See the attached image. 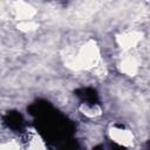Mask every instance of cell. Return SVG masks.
Wrapping results in <instances>:
<instances>
[{
    "mask_svg": "<svg viewBox=\"0 0 150 150\" xmlns=\"http://www.w3.org/2000/svg\"><path fill=\"white\" fill-rule=\"evenodd\" d=\"M101 55L98 46L95 41L88 40L67 55L66 63L76 70H88L98 67Z\"/></svg>",
    "mask_w": 150,
    "mask_h": 150,
    "instance_id": "1",
    "label": "cell"
},
{
    "mask_svg": "<svg viewBox=\"0 0 150 150\" xmlns=\"http://www.w3.org/2000/svg\"><path fill=\"white\" fill-rule=\"evenodd\" d=\"M109 138L120 146L123 148H131L135 144V134L132 130L124 124L114 123L108 129Z\"/></svg>",
    "mask_w": 150,
    "mask_h": 150,
    "instance_id": "2",
    "label": "cell"
},
{
    "mask_svg": "<svg viewBox=\"0 0 150 150\" xmlns=\"http://www.w3.org/2000/svg\"><path fill=\"white\" fill-rule=\"evenodd\" d=\"M117 46L122 52H131L142 42V33L138 30H128L116 36Z\"/></svg>",
    "mask_w": 150,
    "mask_h": 150,
    "instance_id": "3",
    "label": "cell"
},
{
    "mask_svg": "<svg viewBox=\"0 0 150 150\" xmlns=\"http://www.w3.org/2000/svg\"><path fill=\"white\" fill-rule=\"evenodd\" d=\"M139 59L134 54H130V52H127L125 55L122 56L118 62L121 73H123L127 76H136L139 71Z\"/></svg>",
    "mask_w": 150,
    "mask_h": 150,
    "instance_id": "4",
    "label": "cell"
},
{
    "mask_svg": "<svg viewBox=\"0 0 150 150\" xmlns=\"http://www.w3.org/2000/svg\"><path fill=\"white\" fill-rule=\"evenodd\" d=\"M23 150H48L46 142L36 131H29L23 141Z\"/></svg>",
    "mask_w": 150,
    "mask_h": 150,
    "instance_id": "5",
    "label": "cell"
},
{
    "mask_svg": "<svg viewBox=\"0 0 150 150\" xmlns=\"http://www.w3.org/2000/svg\"><path fill=\"white\" fill-rule=\"evenodd\" d=\"M80 111L84 116H87L89 118H96V117L102 115L103 110H102L101 105L97 104V103H93V104H90V103H82L80 105Z\"/></svg>",
    "mask_w": 150,
    "mask_h": 150,
    "instance_id": "6",
    "label": "cell"
},
{
    "mask_svg": "<svg viewBox=\"0 0 150 150\" xmlns=\"http://www.w3.org/2000/svg\"><path fill=\"white\" fill-rule=\"evenodd\" d=\"M21 143L15 138H8L0 142V150H21Z\"/></svg>",
    "mask_w": 150,
    "mask_h": 150,
    "instance_id": "7",
    "label": "cell"
}]
</instances>
